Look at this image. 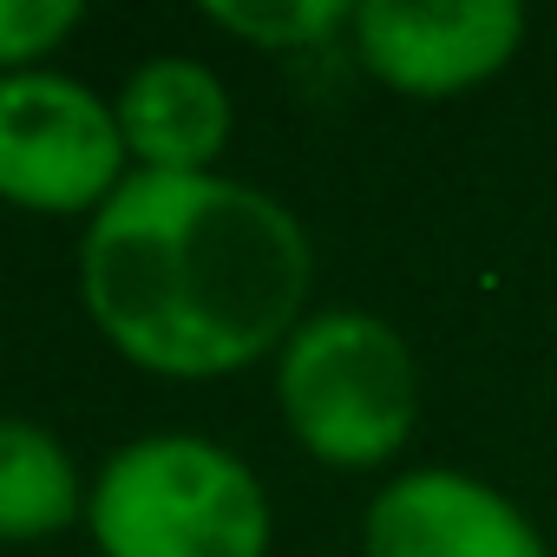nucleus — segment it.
I'll return each mask as SVG.
<instances>
[{
  "label": "nucleus",
  "mask_w": 557,
  "mask_h": 557,
  "mask_svg": "<svg viewBox=\"0 0 557 557\" xmlns=\"http://www.w3.org/2000/svg\"><path fill=\"white\" fill-rule=\"evenodd\" d=\"M309 236L269 190L210 171H138L86 223L79 289L106 342L177 381H216L289 342Z\"/></svg>",
  "instance_id": "nucleus-1"
},
{
  "label": "nucleus",
  "mask_w": 557,
  "mask_h": 557,
  "mask_svg": "<svg viewBox=\"0 0 557 557\" xmlns=\"http://www.w3.org/2000/svg\"><path fill=\"white\" fill-rule=\"evenodd\" d=\"M86 518L106 557H269V498L256 472L190 433L119 446Z\"/></svg>",
  "instance_id": "nucleus-2"
},
{
  "label": "nucleus",
  "mask_w": 557,
  "mask_h": 557,
  "mask_svg": "<svg viewBox=\"0 0 557 557\" xmlns=\"http://www.w3.org/2000/svg\"><path fill=\"white\" fill-rule=\"evenodd\" d=\"M275 400L315 459L381 466L420 420V368L394 322L368 309H322L283 342Z\"/></svg>",
  "instance_id": "nucleus-3"
},
{
  "label": "nucleus",
  "mask_w": 557,
  "mask_h": 557,
  "mask_svg": "<svg viewBox=\"0 0 557 557\" xmlns=\"http://www.w3.org/2000/svg\"><path fill=\"white\" fill-rule=\"evenodd\" d=\"M119 112L66 73L0 79V197L27 210H99L125 177Z\"/></svg>",
  "instance_id": "nucleus-4"
},
{
  "label": "nucleus",
  "mask_w": 557,
  "mask_h": 557,
  "mask_svg": "<svg viewBox=\"0 0 557 557\" xmlns=\"http://www.w3.org/2000/svg\"><path fill=\"white\" fill-rule=\"evenodd\" d=\"M524 40V8L511 0H453V8H407V0H361L355 53L374 79L413 99H446L492 79Z\"/></svg>",
  "instance_id": "nucleus-5"
},
{
  "label": "nucleus",
  "mask_w": 557,
  "mask_h": 557,
  "mask_svg": "<svg viewBox=\"0 0 557 557\" xmlns=\"http://www.w3.org/2000/svg\"><path fill=\"white\" fill-rule=\"evenodd\" d=\"M368 557H544V537L485 479L426 466L368 505Z\"/></svg>",
  "instance_id": "nucleus-6"
},
{
  "label": "nucleus",
  "mask_w": 557,
  "mask_h": 557,
  "mask_svg": "<svg viewBox=\"0 0 557 557\" xmlns=\"http://www.w3.org/2000/svg\"><path fill=\"white\" fill-rule=\"evenodd\" d=\"M112 112L145 171H203L230 145V92L197 60H145Z\"/></svg>",
  "instance_id": "nucleus-7"
},
{
  "label": "nucleus",
  "mask_w": 557,
  "mask_h": 557,
  "mask_svg": "<svg viewBox=\"0 0 557 557\" xmlns=\"http://www.w3.org/2000/svg\"><path fill=\"white\" fill-rule=\"evenodd\" d=\"M79 518V472L34 420H0V537H53Z\"/></svg>",
  "instance_id": "nucleus-8"
},
{
  "label": "nucleus",
  "mask_w": 557,
  "mask_h": 557,
  "mask_svg": "<svg viewBox=\"0 0 557 557\" xmlns=\"http://www.w3.org/2000/svg\"><path fill=\"white\" fill-rule=\"evenodd\" d=\"M210 21L256 47H315L335 27H355V8H342V0H269V8H210Z\"/></svg>",
  "instance_id": "nucleus-9"
},
{
  "label": "nucleus",
  "mask_w": 557,
  "mask_h": 557,
  "mask_svg": "<svg viewBox=\"0 0 557 557\" xmlns=\"http://www.w3.org/2000/svg\"><path fill=\"white\" fill-rule=\"evenodd\" d=\"M86 14L73 0H0V66H27L60 47Z\"/></svg>",
  "instance_id": "nucleus-10"
}]
</instances>
